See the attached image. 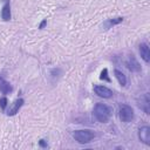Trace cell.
Returning <instances> with one entry per match:
<instances>
[{
	"label": "cell",
	"mask_w": 150,
	"mask_h": 150,
	"mask_svg": "<svg viewBox=\"0 0 150 150\" xmlns=\"http://www.w3.org/2000/svg\"><path fill=\"white\" fill-rule=\"evenodd\" d=\"M95 118L101 123H107L111 116V108L103 103H97L93 111Z\"/></svg>",
	"instance_id": "6da1fadb"
},
{
	"label": "cell",
	"mask_w": 150,
	"mask_h": 150,
	"mask_svg": "<svg viewBox=\"0 0 150 150\" xmlns=\"http://www.w3.org/2000/svg\"><path fill=\"white\" fill-rule=\"evenodd\" d=\"M73 137L74 139L80 143V144H87L89 143L94 137V132L91 130H88V129H81V130H75L73 132Z\"/></svg>",
	"instance_id": "7a4b0ae2"
},
{
	"label": "cell",
	"mask_w": 150,
	"mask_h": 150,
	"mask_svg": "<svg viewBox=\"0 0 150 150\" xmlns=\"http://www.w3.org/2000/svg\"><path fill=\"white\" fill-rule=\"evenodd\" d=\"M118 116H120V120L124 123H129L134 120L135 117V114H134V110L130 105L128 104H121L120 108H118Z\"/></svg>",
	"instance_id": "3957f363"
},
{
	"label": "cell",
	"mask_w": 150,
	"mask_h": 150,
	"mask_svg": "<svg viewBox=\"0 0 150 150\" xmlns=\"http://www.w3.org/2000/svg\"><path fill=\"white\" fill-rule=\"evenodd\" d=\"M138 138L145 145H150V128L148 125L141 127L138 129Z\"/></svg>",
	"instance_id": "277c9868"
},
{
	"label": "cell",
	"mask_w": 150,
	"mask_h": 150,
	"mask_svg": "<svg viewBox=\"0 0 150 150\" xmlns=\"http://www.w3.org/2000/svg\"><path fill=\"white\" fill-rule=\"evenodd\" d=\"M94 91L102 98H110L112 96V90L105 86H94Z\"/></svg>",
	"instance_id": "5b68a950"
},
{
	"label": "cell",
	"mask_w": 150,
	"mask_h": 150,
	"mask_svg": "<svg viewBox=\"0 0 150 150\" xmlns=\"http://www.w3.org/2000/svg\"><path fill=\"white\" fill-rule=\"evenodd\" d=\"M137 105L145 114H150V98H149V94L148 93H145V94H143L141 96V98L138 100Z\"/></svg>",
	"instance_id": "8992f818"
},
{
	"label": "cell",
	"mask_w": 150,
	"mask_h": 150,
	"mask_svg": "<svg viewBox=\"0 0 150 150\" xmlns=\"http://www.w3.org/2000/svg\"><path fill=\"white\" fill-rule=\"evenodd\" d=\"M125 66L130 71H135V73L141 71V64L137 61V59L135 57V55H132V54L129 55V57H128V60L125 62Z\"/></svg>",
	"instance_id": "52a82bcc"
},
{
	"label": "cell",
	"mask_w": 150,
	"mask_h": 150,
	"mask_svg": "<svg viewBox=\"0 0 150 150\" xmlns=\"http://www.w3.org/2000/svg\"><path fill=\"white\" fill-rule=\"evenodd\" d=\"M23 103H25L23 98H18V100H15V101L13 102V104L9 107V109L7 110V115H8V116H14V115L19 111V109L23 105Z\"/></svg>",
	"instance_id": "ba28073f"
},
{
	"label": "cell",
	"mask_w": 150,
	"mask_h": 150,
	"mask_svg": "<svg viewBox=\"0 0 150 150\" xmlns=\"http://www.w3.org/2000/svg\"><path fill=\"white\" fill-rule=\"evenodd\" d=\"M11 16V2L9 0H5V4L1 8V19L4 21H9Z\"/></svg>",
	"instance_id": "9c48e42d"
},
{
	"label": "cell",
	"mask_w": 150,
	"mask_h": 150,
	"mask_svg": "<svg viewBox=\"0 0 150 150\" xmlns=\"http://www.w3.org/2000/svg\"><path fill=\"white\" fill-rule=\"evenodd\" d=\"M139 54H141V57L146 63L150 61V48H149V46L145 42H143V43L139 45Z\"/></svg>",
	"instance_id": "30bf717a"
},
{
	"label": "cell",
	"mask_w": 150,
	"mask_h": 150,
	"mask_svg": "<svg viewBox=\"0 0 150 150\" xmlns=\"http://www.w3.org/2000/svg\"><path fill=\"white\" fill-rule=\"evenodd\" d=\"M12 90H13V88L9 84V82L0 76V91L2 94H9V93H12Z\"/></svg>",
	"instance_id": "8fae6325"
},
{
	"label": "cell",
	"mask_w": 150,
	"mask_h": 150,
	"mask_svg": "<svg viewBox=\"0 0 150 150\" xmlns=\"http://www.w3.org/2000/svg\"><path fill=\"white\" fill-rule=\"evenodd\" d=\"M114 74H115V76H116L118 83H120L122 87H125V86H127V76H125L121 70H118V69H115V70H114Z\"/></svg>",
	"instance_id": "7c38bea8"
},
{
	"label": "cell",
	"mask_w": 150,
	"mask_h": 150,
	"mask_svg": "<svg viewBox=\"0 0 150 150\" xmlns=\"http://www.w3.org/2000/svg\"><path fill=\"white\" fill-rule=\"evenodd\" d=\"M123 21V18H115V19H110V20H108V25L109 26H115V25H118V23H121Z\"/></svg>",
	"instance_id": "4fadbf2b"
},
{
	"label": "cell",
	"mask_w": 150,
	"mask_h": 150,
	"mask_svg": "<svg viewBox=\"0 0 150 150\" xmlns=\"http://www.w3.org/2000/svg\"><path fill=\"white\" fill-rule=\"evenodd\" d=\"M100 79H101V80H105V81L110 82V79H109V76H108V69H107V68H104V69L101 71Z\"/></svg>",
	"instance_id": "5bb4252c"
},
{
	"label": "cell",
	"mask_w": 150,
	"mask_h": 150,
	"mask_svg": "<svg viewBox=\"0 0 150 150\" xmlns=\"http://www.w3.org/2000/svg\"><path fill=\"white\" fill-rule=\"evenodd\" d=\"M7 103H8V100L6 97H1L0 98V109L1 110H5L6 107H7Z\"/></svg>",
	"instance_id": "9a60e30c"
},
{
	"label": "cell",
	"mask_w": 150,
	"mask_h": 150,
	"mask_svg": "<svg viewBox=\"0 0 150 150\" xmlns=\"http://www.w3.org/2000/svg\"><path fill=\"white\" fill-rule=\"evenodd\" d=\"M46 25H47V20L45 19V20H42V21H41V23L39 25V28H40V29H43V27H45Z\"/></svg>",
	"instance_id": "2e32d148"
},
{
	"label": "cell",
	"mask_w": 150,
	"mask_h": 150,
	"mask_svg": "<svg viewBox=\"0 0 150 150\" xmlns=\"http://www.w3.org/2000/svg\"><path fill=\"white\" fill-rule=\"evenodd\" d=\"M39 144H40L42 148H47V143H46V141H45V139H40Z\"/></svg>",
	"instance_id": "e0dca14e"
}]
</instances>
